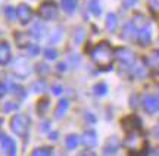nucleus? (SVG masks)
Instances as JSON below:
<instances>
[{"mask_svg": "<svg viewBox=\"0 0 159 156\" xmlns=\"http://www.w3.org/2000/svg\"><path fill=\"white\" fill-rule=\"evenodd\" d=\"M16 13H18V18H19V21L22 24H27L31 19L33 16V11L30 9V6L27 5H19L16 9Z\"/></svg>", "mask_w": 159, "mask_h": 156, "instance_id": "obj_8", "label": "nucleus"}, {"mask_svg": "<svg viewBox=\"0 0 159 156\" xmlns=\"http://www.w3.org/2000/svg\"><path fill=\"white\" fill-rule=\"evenodd\" d=\"M106 27H108L109 31H114L115 27H116V18H115L114 13L108 15V19H106Z\"/></svg>", "mask_w": 159, "mask_h": 156, "instance_id": "obj_17", "label": "nucleus"}, {"mask_svg": "<svg viewBox=\"0 0 159 156\" xmlns=\"http://www.w3.org/2000/svg\"><path fill=\"white\" fill-rule=\"evenodd\" d=\"M66 109H68V100H61V102H59V105H57L56 110H55V115H56V118H61V116L66 112Z\"/></svg>", "mask_w": 159, "mask_h": 156, "instance_id": "obj_13", "label": "nucleus"}, {"mask_svg": "<svg viewBox=\"0 0 159 156\" xmlns=\"http://www.w3.org/2000/svg\"><path fill=\"white\" fill-rule=\"evenodd\" d=\"M90 11L93 12L94 15H99V13H100V5H99V2L91 0L90 2Z\"/></svg>", "mask_w": 159, "mask_h": 156, "instance_id": "obj_18", "label": "nucleus"}, {"mask_svg": "<svg viewBox=\"0 0 159 156\" xmlns=\"http://www.w3.org/2000/svg\"><path fill=\"white\" fill-rule=\"evenodd\" d=\"M122 125H124V128L127 131H139L142 122H140V119L136 115H131V116H127L122 121Z\"/></svg>", "mask_w": 159, "mask_h": 156, "instance_id": "obj_7", "label": "nucleus"}, {"mask_svg": "<svg viewBox=\"0 0 159 156\" xmlns=\"http://www.w3.org/2000/svg\"><path fill=\"white\" fill-rule=\"evenodd\" d=\"M80 156H87V155H80Z\"/></svg>", "mask_w": 159, "mask_h": 156, "instance_id": "obj_25", "label": "nucleus"}, {"mask_svg": "<svg viewBox=\"0 0 159 156\" xmlns=\"http://www.w3.org/2000/svg\"><path fill=\"white\" fill-rule=\"evenodd\" d=\"M75 5H77V0H62V6L66 12H72L75 9Z\"/></svg>", "mask_w": 159, "mask_h": 156, "instance_id": "obj_16", "label": "nucleus"}, {"mask_svg": "<svg viewBox=\"0 0 159 156\" xmlns=\"http://www.w3.org/2000/svg\"><path fill=\"white\" fill-rule=\"evenodd\" d=\"M37 52H39V47H37V46L30 47V53H31V55H34V53H37Z\"/></svg>", "mask_w": 159, "mask_h": 156, "instance_id": "obj_24", "label": "nucleus"}, {"mask_svg": "<svg viewBox=\"0 0 159 156\" xmlns=\"http://www.w3.org/2000/svg\"><path fill=\"white\" fill-rule=\"evenodd\" d=\"M39 15L43 19H53L57 15V5L52 0H46L43 2L39 7Z\"/></svg>", "mask_w": 159, "mask_h": 156, "instance_id": "obj_4", "label": "nucleus"}, {"mask_svg": "<svg viewBox=\"0 0 159 156\" xmlns=\"http://www.w3.org/2000/svg\"><path fill=\"white\" fill-rule=\"evenodd\" d=\"M96 134L93 133V131H87V133H84V136H83V143H84L85 146H89V147H93V146L96 145Z\"/></svg>", "mask_w": 159, "mask_h": 156, "instance_id": "obj_10", "label": "nucleus"}, {"mask_svg": "<svg viewBox=\"0 0 159 156\" xmlns=\"http://www.w3.org/2000/svg\"><path fill=\"white\" fill-rule=\"evenodd\" d=\"M118 58L122 60V62H131L133 60V53L127 49H119L118 50Z\"/></svg>", "mask_w": 159, "mask_h": 156, "instance_id": "obj_12", "label": "nucleus"}, {"mask_svg": "<svg viewBox=\"0 0 159 156\" xmlns=\"http://www.w3.org/2000/svg\"><path fill=\"white\" fill-rule=\"evenodd\" d=\"M6 16L9 18L11 21H13V18L15 16H18V13H16V11H13V7H6Z\"/></svg>", "mask_w": 159, "mask_h": 156, "instance_id": "obj_19", "label": "nucleus"}, {"mask_svg": "<svg viewBox=\"0 0 159 156\" xmlns=\"http://www.w3.org/2000/svg\"><path fill=\"white\" fill-rule=\"evenodd\" d=\"M11 128L16 136H25L30 128V118L27 115L18 114L11 119Z\"/></svg>", "mask_w": 159, "mask_h": 156, "instance_id": "obj_3", "label": "nucleus"}, {"mask_svg": "<svg viewBox=\"0 0 159 156\" xmlns=\"http://www.w3.org/2000/svg\"><path fill=\"white\" fill-rule=\"evenodd\" d=\"M125 146L130 150V156H144L146 155V149H148V143L146 140L142 137V134L131 131V134L125 140Z\"/></svg>", "mask_w": 159, "mask_h": 156, "instance_id": "obj_2", "label": "nucleus"}, {"mask_svg": "<svg viewBox=\"0 0 159 156\" xmlns=\"http://www.w3.org/2000/svg\"><path fill=\"white\" fill-rule=\"evenodd\" d=\"M11 60V49H9V44L2 41L0 43V65H6Z\"/></svg>", "mask_w": 159, "mask_h": 156, "instance_id": "obj_9", "label": "nucleus"}, {"mask_svg": "<svg viewBox=\"0 0 159 156\" xmlns=\"http://www.w3.org/2000/svg\"><path fill=\"white\" fill-rule=\"evenodd\" d=\"M143 106L144 109L150 112V114H155L159 110V97L156 96H144L143 97Z\"/></svg>", "mask_w": 159, "mask_h": 156, "instance_id": "obj_6", "label": "nucleus"}, {"mask_svg": "<svg viewBox=\"0 0 159 156\" xmlns=\"http://www.w3.org/2000/svg\"><path fill=\"white\" fill-rule=\"evenodd\" d=\"M46 58L47 59H55L56 58V52H55L53 49H47V50H46Z\"/></svg>", "mask_w": 159, "mask_h": 156, "instance_id": "obj_21", "label": "nucleus"}, {"mask_svg": "<svg viewBox=\"0 0 159 156\" xmlns=\"http://www.w3.org/2000/svg\"><path fill=\"white\" fill-rule=\"evenodd\" d=\"M0 145H2V149H3L6 156H16V145L11 137L2 134L0 136Z\"/></svg>", "mask_w": 159, "mask_h": 156, "instance_id": "obj_5", "label": "nucleus"}, {"mask_svg": "<svg viewBox=\"0 0 159 156\" xmlns=\"http://www.w3.org/2000/svg\"><path fill=\"white\" fill-rule=\"evenodd\" d=\"M78 143H80V139L77 137V136H69L68 139H66V147L68 149H75L77 146H78Z\"/></svg>", "mask_w": 159, "mask_h": 156, "instance_id": "obj_15", "label": "nucleus"}, {"mask_svg": "<svg viewBox=\"0 0 159 156\" xmlns=\"http://www.w3.org/2000/svg\"><path fill=\"white\" fill-rule=\"evenodd\" d=\"M90 56L93 62L100 68H109L114 60V49L108 41H100L90 50Z\"/></svg>", "mask_w": 159, "mask_h": 156, "instance_id": "obj_1", "label": "nucleus"}, {"mask_svg": "<svg viewBox=\"0 0 159 156\" xmlns=\"http://www.w3.org/2000/svg\"><path fill=\"white\" fill-rule=\"evenodd\" d=\"M53 93H55V94H61V93H62V87L55 86L53 87Z\"/></svg>", "mask_w": 159, "mask_h": 156, "instance_id": "obj_22", "label": "nucleus"}, {"mask_svg": "<svg viewBox=\"0 0 159 156\" xmlns=\"http://www.w3.org/2000/svg\"><path fill=\"white\" fill-rule=\"evenodd\" d=\"M94 90H96L97 94H105L106 93V86L105 84H99V86L94 87Z\"/></svg>", "mask_w": 159, "mask_h": 156, "instance_id": "obj_20", "label": "nucleus"}, {"mask_svg": "<svg viewBox=\"0 0 159 156\" xmlns=\"http://www.w3.org/2000/svg\"><path fill=\"white\" fill-rule=\"evenodd\" d=\"M50 155H52L50 147H40V149L33 150V153H31V156H50Z\"/></svg>", "mask_w": 159, "mask_h": 156, "instance_id": "obj_14", "label": "nucleus"}, {"mask_svg": "<svg viewBox=\"0 0 159 156\" xmlns=\"http://www.w3.org/2000/svg\"><path fill=\"white\" fill-rule=\"evenodd\" d=\"M5 93H6V86H5V84H2V82H0V96H3Z\"/></svg>", "mask_w": 159, "mask_h": 156, "instance_id": "obj_23", "label": "nucleus"}, {"mask_svg": "<svg viewBox=\"0 0 159 156\" xmlns=\"http://www.w3.org/2000/svg\"><path fill=\"white\" fill-rule=\"evenodd\" d=\"M137 35H139V40H140L142 44H148L149 40H150V31H149L148 27H146V28H143V29H140V31L137 33Z\"/></svg>", "mask_w": 159, "mask_h": 156, "instance_id": "obj_11", "label": "nucleus"}]
</instances>
